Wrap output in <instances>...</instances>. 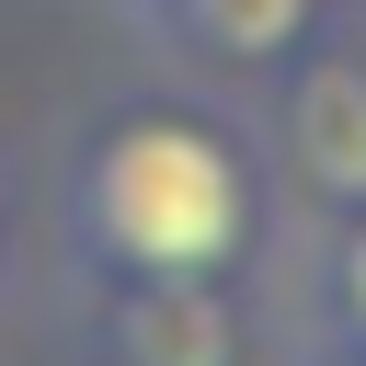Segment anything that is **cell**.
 Masks as SVG:
<instances>
[{
	"instance_id": "6da1fadb",
	"label": "cell",
	"mask_w": 366,
	"mask_h": 366,
	"mask_svg": "<svg viewBox=\"0 0 366 366\" xmlns=\"http://www.w3.org/2000/svg\"><path fill=\"white\" fill-rule=\"evenodd\" d=\"M252 240H263V183L217 114L137 103L92 126V149L69 160V252L92 274H217L229 286Z\"/></svg>"
},
{
	"instance_id": "7a4b0ae2",
	"label": "cell",
	"mask_w": 366,
	"mask_h": 366,
	"mask_svg": "<svg viewBox=\"0 0 366 366\" xmlns=\"http://www.w3.org/2000/svg\"><path fill=\"white\" fill-rule=\"evenodd\" d=\"M103 366H240L217 274H103Z\"/></svg>"
},
{
	"instance_id": "3957f363",
	"label": "cell",
	"mask_w": 366,
	"mask_h": 366,
	"mask_svg": "<svg viewBox=\"0 0 366 366\" xmlns=\"http://www.w3.org/2000/svg\"><path fill=\"white\" fill-rule=\"evenodd\" d=\"M297 172L320 183V194H343V206H366V69L355 57H320L309 80H297Z\"/></svg>"
},
{
	"instance_id": "277c9868",
	"label": "cell",
	"mask_w": 366,
	"mask_h": 366,
	"mask_svg": "<svg viewBox=\"0 0 366 366\" xmlns=\"http://www.w3.org/2000/svg\"><path fill=\"white\" fill-rule=\"evenodd\" d=\"M172 23H183L206 57L263 69V57H286V46L309 34V0H172Z\"/></svg>"
},
{
	"instance_id": "5b68a950",
	"label": "cell",
	"mask_w": 366,
	"mask_h": 366,
	"mask_svg": "<svg viewBox=\"0 0 366 366\" xmlns=\"http://www.w3.org/2000/svg\"><path fill=\"white\" fill-rule=\"evenodd\" d=\"M332 320H343V355L366 366V206H355V229L332 240Z\"/></svg>"
}]
</instances>
